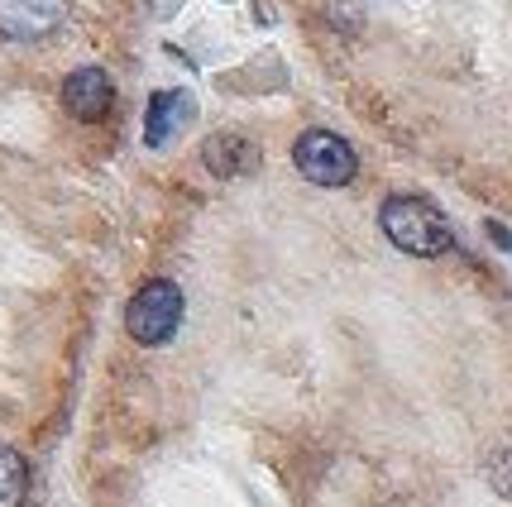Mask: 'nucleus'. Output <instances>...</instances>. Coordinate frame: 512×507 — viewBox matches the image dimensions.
<instances>
[{
	"label": "nucleus",
	"mask_w": 512,
	"mask_h": 507,
	"mask_svg": "<svg viewBox=\"0 0 512 507\" xmlns=\"http://www.w3.org/2000/svg\"><path fill=\"white\" fill-rule=\"evenodd\" d=\"M201 163H206L216 177H245V173L259 168V149H254L249 134L221 130V134H211V139L201 144Z\"/></svg>",
	"instance_id": "7"
},
{
	"label": "nucleus",
	"mask_w": 512,
	"mask_h": 507,
	"mask_svg": "<svg viewBox=\"0 0 512 507\" xmlns=\"http://www.w3.org/2000/svg\"><path fill=\"white\" fill-rule=\"evenodd\" d=\"M24 493H29V464L20 450L0 445V507H24Z\"/></svg>",
	"instance_id": "8"
},
{
	"label": "nucleus",
	"mask_w": 512,
	"mask_h": 507,
	"mask_svg": "<svg viewBox=\"0 0 512 507\" xmlns=\"http://www.w3.org/2000/svg\"><path fill=\"white\" fill-rule=\"evenodd\" d=\"M197 115L192 91H154L149 96V111H144V144L149 149H168Z\"/></svg>",
	"instance_id": "6"
},
{
	"label": "nucleus",
	"mask_w": 512,
	"mask_h": 507,
	"mask_svg": "<svg viewBox=\"0 0 512 507\" xmlns=\"http://www.w3.org/2000/svg\"><path fill=\"white\" fill-rule=\"evenodd\" d=\"M292 163L312 187H350L359 173V158L350 149V139H340L335 130H302L292 144Z\"/></svg>",
	"instance_id": "3"
},
{
	"label": "nucleus",
	"mask_w": 512,
	"mask_h": 507,
	"mask_svg": "<svg viewBox=\"0 0 512 507\" xmlns=\"http://www.w3.org/2000/svg\"><path fill=\"white\" fill-rule=\"evenodd\" d=\"M489 235H493V244H503V249H512V235H508V230H503L498 221H489Z\"/></svg>",
	"instance_id": "10"
},
{
	"label": "nucleus",
	"mask_w": 512,
	"mask_h": 507,
	"mask_svg": "<svg viewBox=\"0 0 512 507\" xmlns=\"http://www.w3.org/2000/svg\"><path fill=\"white\" fill-rule=\"evenodd\" d=\"M379 225L412 259H441L455 249V230H450L446 211L426 197H388L379 206Z\"/></svg>",
	"instance_id": "1"
},
{
	"label": "nucleus",
	"mask_w": 512,
	"mask_h": 507,
	"mask_svg": "<svg viewBox=\"0 0 512 507\" xmlns=\"http://www.w3.org/2000/svg\"><path fill=\"white\" fill-rule=\"evenodd\" d=\"M182 287L168 283V278H154V283H144L139 292L130 297V307H125V331L130 340H139L144 350H158V345H168L182 326Z\"/></svg>",
	"instance_id": "2"
},
{
	"label": "nucleus",
	"mask_w": 512,
	"mask_h": 507,
	"mask_svg": "<svg viewBox=\"0 0 512 507\" xmlns=\"http://www.w3.org/2000/svg\"><path fill=\"white\" fill-rule=\"evenodd\" d=\"M63 20L67 5H58V0H5L0 5V39L34 44V39H48Z\"/></svg>",
	"instance_id": "4"
},
{
	"label": "nucleus",
	"mask_w": 512,
	"mask_h": 507,
	"mask_svg": "<svg viewBox=\"0 0 512 507\" xmlns=\"http://www.w3.org/2000/svg\"><path fill=\"white\" fill-rule=\"evenodd\" d=\"M115 106V82L106 67H77L63 82V111L72 120H106Z\"/></svg>",
	"instance_id": "5"
},
{
	"label": "nucleus",
	"mask_w": 512,
	"mask_h": 507,
	"mask_svg": "<svg viewBox=\"0 0 512 507\" xmlns=\"http://www.w3.org/2000/svg\"><path fill=\"white\" fill-rule=\"evenodd\" d=\"M484 479L493 484V493L512 498V450H493L489 460H484Z\"/></svg>",
	"instance_id": "9"
}]
</instances>
